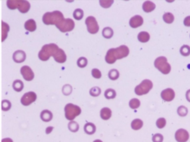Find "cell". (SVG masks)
Returning <instances> with one entry per match:
<instances>
[{
    "mask_svg": "<svg viewBox=\"0 0 190 142\" xmlns=\"http://www.w3.org/2000/svg\"><path fill=\"white\" fill-rule=\"evenodd\" d=\"M143 9L146 12H151L155 9L156 5L154 3L150 1H146L143 3Z\"/></svg>",
    "mask_w": 190,
    "mask_h": 142,
    "instance_id": "cell-17",
    "label": "cell"
},
{
    "mask_svg": "<svg viewBox=\"0 0 190 142\" xmlns=\"http://www.w3.org/2000/svg\"><path fill=\"white\" fill-rule=\"evenodd\" d=\"M184 23L185 26L190 27V16H188L185 18Z\"/></svg>",
    "mask_w": 190,
    "mask_h": 142,
    "instance_id": "cell-43",
    "label": "cell"
},
{
    "mask_svg": "<svg viewBox=\"0 0 190 142\" xmlns=\"http://www.w3.org/2000/svg\"><path fill=\"white\" fill-rule=\"evenodd\" d=\"M163 20L166 23H171L174 22V15L170 12L164 13L163 17Z\"/></svg>",
    "mask_w": 190,
    "mask_h": 142,
    "instance_id": "cell-28",
    "label": "cell"
},
{
    "mask_svg": "<svg viewBox=\"0 0 190 142\" xmlns=\"http://www.w3.org/2000/svg\"><path fill=\"white\" fill-rule=\"evenodd\" d=\"M54 128L53 126H49L48 128H46V133L47 134H49L51 133Z\"/></svg>",
    "mask_w": 190,
    "mask_h": 142,
    "instance_id": "cell-44",
    "label": "cell"
},
{
    "mask_svg": "<svg viewBox=\"0 0 190 142\" xmlns=\"http://www.w3.org/2000/svg\"><path fill=\"white\" fill-rule=\"evenodd\" d=\"M186 98L190 102V89L187 91L186 94Z\"/></svg>",
    "mask_w": 190,
    "mask_h": 142,
    "instance_id": "cell-45",
    "label": "cell"
},
{
    "mask_svg": "<svg viewBox=\"0 0 190 142\" xmlns=\"http://www.w3.org/2000/svg\"><path fill=\"white\" fill-rule=\"evenodd\" d=\"M2 142H13V141L11 138H8L2 140Z\"/></svg>",
    "mask_w": 190,
    "mask_h": 142,
    "instance_id": "cell-46",
    "label": "cell"
},
{
    "mask_svg": "<svg viewBox=\"0 0 190 142\" xmlns=\"http://www.w3.org/2000/svg\"><path fill=\"white\" fill-rule=\"evenodd\" d=\"M154 65L156 68L164 74H167L170 72L171 67L167 62L165 57L161 56L156 59L154 62Z\"/></svg>",
    "mask_w": 190,
    "mask_h": 142,
    "instance_id": "cell-5",
    "label": "cell"
},
{
    "mask_svg": "<svg viewBox=\"0 0 190 142\" xmlns=\"http://www.w3.org/2000/svg\"><path fill=\"white\" fill-rule=\"evenodd\" d=\"M84 130L86 133L89 135L93 134L96 131V126L92 123L86 124L84 126Z\"/></svg>",
    "mask_w": 190,
    "mask_h": 142,
    "instance_id": "cell-23",
    "label": "cell"
},
{
    "mask_svg": "<svg viewBox=\"0 0 190 142\" xmlns=\"http://www.w3.org/2000/svg\"><path fill=\"white\" fill-rule=\"evenodd\" d=\"M166 120L164 118H160L156 121V124L158 128L160 129H162L166 125Z\"/></svg>",
    "mask_w": 190,
    "mask_h": 142,
    "instance_id": "cell-40",
    "label": "cell"
},
{
    "mask_svg": "<svg viewBox=\"0 0 190 142\" xmlns=\"http://www.w3.org/2000/svg\"><path fill=\"white\" fill-rule=\"evenodd\" d=\"M129 106L132 109H136L140 105V101L138 99L133 98L131 99L129 102Z\"/></svg>",
    "mask_w": 190,
    "mask_h": 142,
    "instance_id": "cell-32",
    "label": "cell"
},
{
    "mask_svg": "<svg viewBox=\"0 0 190 142\" xmlns=\"http://www.w3.org/2000/svg\"><path fill=\"white\" fill-rule=\"evenodd\" d=\"M40 117L43 121L48 122L51 120L53 118V114L51 111L45 110L41 112Z\"/></svg>",
    "mask_w": 190,
    "mask_h": 142,
    "instance_id": "cell-18",
    "label": "cell"
},
{
    "mask_svg": "<svg viewBox=\"0 0 190 142\" xmlns=\"http://www.w3.org/2000/svg\"><path fill=\"white\" fill-rule=\"evenodd\" d=\"M178 114L180 116H185L187 115L188 109L187 108L184 106H181L178 108Z\"/></svg>",
    "mask_w": 190,
    "mask_h": 142,
    "instance_id": "cell-35",
    "label": "cell"
},
{
    "mask_svg": "<svg viewBox=\"0 0 190 142\" xmlns=\"http://www.w3.org/2000/svg\"><path fill=\"white\" fill-rule=\"evenodd\" d=\"M161 96L164 101L167 102H170L174 99L175 93L172 89L168 88L162 91Z\"/></svg>",
    "mask_w": 190,
    "mask_h": 142,
    "instance_id": "cell-13",
    "label": "cell"
},
{
    "mask_svg": "<svg viewBox=\"0 0 190 142\" xmlns=\"http://www.w3.org/2000/svg\"><path fill=\"white\" fill-rule=\"evenodd\" d=\"M114 32L112 28L107 27L103 29L102 31V36L105 38L110 39L113 36Z\"/></svg>",
    "mask_w": 190,
    "mask_h": 142,
    "instance_id": "cell-24",
    "label": "cell"
},
{
    "mask_svg": "<svg viewBox=\"0 0 190 142\" xmlns=\"http://www.w3.org/2000/svg\"><path fill=\"white\" fill-rule=\"evenodd\" d=\"M53 57L55 61L58 63H64L67 60L66 55L64 51L61 48H59Z\"/></svg>",
    "mask_w": 190,
    "mask_h": 142,
    "instance_id": "cell-16",
    "label": "cell"
},
{
    "mask_svg": "<svg viewBox=\"0 0 190 142\" xmlns=\"http://www.w3.org/2000/svg\"><path fill=\"white\" fill-rule=\"evenodd\" d=\"M164 137L160 133H156L153 137L152 141L154 142H162Z\"/></svg>",
    "mask_w": 190,
    "mask_h": 142,
    "instance_id": "cell-41",
    "label": "cell"
},
{
    "mask_svg": "<svg viewBox=\"0 0 190 142\" xmlns=\"http://www.w3.org/2000/svg\"><path fill=\"white\" fill-rule=\"evenodd\" d=\"M73 16L75 19L77 20H80L82 19L84 16V11L81 9H76L74 12Z\"/></svg>",
    "mask_w": 190,
    "mask_h": 142,
    "instance_id": "cell-31",
    "label": "cell"
},
{
    "mask_svg": "<svg viewBox=\"0 0 190 142\" xmlns=\"http://www.w3.org/2000/svg\"><path fill=\"white\" fill-rule=\"evenodd\" d=\"M68 128L71 131L75 133L78 131L79 128V126L76 122L71 121L69 123Z\"/></svg>",
    "mask_w": 190,
    "mask_h": 142,
    "instance_id": "cell-30",
    "label": "cell"
},
{
    "mask_svg": "<svg viewBox=\"0 0 190 142\" xmlns=\"http://www.w3.org/2000/svg\"><path fill=\"white\" fill-rule=\"evenodd\" d=\"M153 84L152 81L145 79L135 87V92L137 95L141 96L147 94L152 88Z\"/></svg>",
    "mask_w": 190,
    "mask_h": 142,
    "instance_id": "cell-7",
    "label": "cell"
},
{
    "mask_svg": "<svg viewBox=\"0 0 190 142\" xmlns=\"http://www.w3.org/2000/svg\"><path fill=\"white\" fill-rule=\"evenodd\" d=\"M105 96L107 99H114L116 96V93L114 89H109L105 91Z\"/></svg>",
    "mask_w": 190,
    "mask_h": 142,
    "instance_id": "cell-29",
    "label": "cell"
},
{
    "mask_svg": "<svg viewBox=\"0 0 190 142\" xmlns=\"http://www.w3.org/2000/svg\"><path fill=\"white\" fill-rule=\"evenodd\" d=\"M62 91L65 95H69L71 94L72 91V87L70 84H67L64 86Z\"/></svg>",
    "mask_w": 190,
    "mask_h": 142,
    "instance_id": "cell-38",
    "label": "cell"
},
{
    "mask_svg": "<svg viewBox=\"0 0 190 142\" xmlns=\"http://www.w3.org/2000/svg\"><path fill=\"white\" fill-rule=\"evenodd\" d=\"M114 1H100L99 3L102 8H110L114 3Z\"/></svg>",
    "mask_w": 190,
    "mask_h": 142,
    "instance_id": "cell-39",
    "label": "cell"
},
{
    "mask_svg": "<svg viewBox=\"0 0 190 142\" xmlns=\"http://www.w3.org/2000/svg\"><path fill=\"white\" fill-rule=\"evenodd\" d=\"M129 53L128 47L125 45H122L117 48L109 49L105 55V60L109 64H113L118 59L126 57Z\"/></svg>",
    "mask_w": 190,
    "mask_h": 142,
    "instance_id": "cell-1",
    "label": "cell"
},
{
    "mask_svg": "<svg viewBox=\"0 0 190 142\" xmlns=\"http://www.w3.org/2000/svg\"><path fill=\"white\" fill-rule=\"evenodd\" d=\"M112 111L108 108H102L100 111L101 117L102 119L105 120L110 119L112 116Z\"/></svg>",
    "mask_w": 190,
    "mask_h": 142,
    "instance_id": "cell-21",
    "label": "cell"
},
{
    "mask_svg": "<svg viewBox=\"0 0 190 142\" xmlns=\"http://www.w3.org/2000/svg\"><path fill=\"white\" fill-rule=\"evenodd\" d=\"M93 142H102V141L100 140H95Z\"/></svg>",
    "mask_w": 190,
    "mask_h": 142,
    "instance_id": "cell-47",
    "label": "cell"
},
{
    "mask_svg": "<svg viewBox=\"0 0 190 142\" xmlns=\"http://www.w3.org/2000/svg\"><path fill=\"white\" fill-rule=\"evenodd\" d=\"M59 49L58 45L55 44L51 43L43 45L38 53L39 58L43 61H46L51 56L53 57Z\"/></svg>",
    "mask_w": 190,
    "mask_h": 142,
    "instance_id": "cell-3",
    "label": "cell"
},
{
    "mask_svg": "<svg viewBox=\"0 0 190 142\" xmlns=\"http://www.w3.org/2000/svg\"><path fill=\"white\" fill-rule=\"evenodd\" d=\"M21 73L23 78L26 81H31L34 78V73L31 68L28 66H25L22 67Z\"/></svg>",
    "mask_w": 190,
    "mask_h": 142,
    "instance_id": "cell-12",
    "label": "cell"
},
{
    "mask_svg": "<svg viewBox=\"0 0 190 142\" xmlns=\"http://www.w3.org/2000/svg\"><path fill=\"white\" fill-rule=\"evenodd\" d=\"M12 87L15 91L20 92L22 90L24 86L22 81L19 80H16L13 82Z\"/></svg>",
    "mask_w": 190,
    "mask_h": 142,
    "instance_id": "cell-26",
    "label": "cell"
},
{
    "mask_svg": "<svg viewBox=\"0 0 190 142\" xmlns=\"http://www.w3.org/2000/svg\"><path fill=\"white\" fill-rule=\"evenodd\" d=\"M109 77L111 80H116L119 78L120 74L119 71L116 69H112L111 70L109 73Z\"/></svg>",
    "mask_w": 190,
    "mask_h": 142,
    "instance_id": "cell-27",
    "label": "cell"
},
{
    "mask_svg": "<svg viewBox=\"0 0 190 142\" xmlns=\"http://www.w3.org/2000/svg\"><path fill=\"white\" fill-rule=\"evenodd\" d=\"M26 55L23 51L18 50L16 51L13 54V59L16 63H21L26 60Z\"/></svg>",
    "mask_w": 190,
    "mask_h": 142,
    "instance_id": "cell-15",
    "label": "cell"
},
{
    "mask_svg": "<svg viewBox=\"0 0 190 142\" xmlns=\"http://www.w3.org/2000/svg\"><path fill=\"white\" fill-rule=\"evenodd\" d=\"M60 31L63 33L72 31L75 27V23L70 18L65 19L61 23L55 25Z\"/></svg>",
    "mask_w": 190,
    "mask_h": 142,
    "instance_id": "cell-8",
    "label": "cell"
},
{
    "mask_svg": "<svg viewBox=\"0 0 190 142\" xmlns=\"http://www.w3.org/2000/svg\"><path fill=\"white\" fill-rule=\"evenodd\" d=\"M92 76L96 79H100L102 77L101 72L98 69H92Z\"/></svg>",
    "mask_w": 190,
    "mask_h": 142,
    "instance_id": "cell-42",
    "label": "cell"
},
{
    "mask_svg": "<svg viewBox=\"0 0 190 142\" xmlns=\"http://www.w3.org/2000/svg\"><path fill=\"white\" fill-rule=\"evenodd\" d=\"M101 90L100 88L98 87H92L90 91L91 95L93 97H97L98 96L101 94Z\"/></svg>",
    "mask_w": 190,
    "mask_h": 142,
    "instance_id": "cell-37",
    "label": "cell"
},
{
    "mask_svg": "<svg viewBox=\"0 0 190 142\" xmlns=\"http://www.w3.org/2000/svg\"><path fill=\"white\" fill-rule=\"evenodd\" d=\"M180 53L184 56H187L190 55V47L189 45H184L180 48Z\"/></svg>",
    "mask_w": 190,
    "mask_h": 142,
    "instance_id": "cell-33",
    "label": "cell"
},
{
    "mask_svg": "<svg viewBox=\"0 0 190 142\" xmlns=\"http://www.w3.org/2000/svg\"><path fill=\"white\" fill-rule=\"evenodd\" d=\"M11 103L7 100H4L2 102V109L5 111H8L11 109Z\"/></svg>",
    "mask_w": 190,
    "mask_h": 142,
    "instance_id": "cell-36",
    "label": "cell"
},
{
    "mask_svg": "<svg viewBox=\"0 0 190 142\" xmlns=\"http://www.w3.org/2000/svg\"><path fill=\"white\" fill-rule=\"evenodd\" d=\"M138 39L141 43H145L149 41L150 38V35L147 32H140L137 36Z\"/></svg>",
    "mask_w": 190,
    "mask_h": 142,
    "instance_id": "cell-22",
    "label": "cell"
},
{
    "mask_svg": "<svg viewBox=\"0 0 190 142\" xmlns=\"http://www.w3.org/2000/svg\"><path fill=\"white\" fill-rule=\"evenodd\" d=\"M143 23V19L142 16L139 15L134 16L130 19L129 24L132 28H135L140 27Z\"/></svg>",
    "mask_w": 190,
    "mask_h": 142,
    "instance_id": "cell-14",
    "label": "cell"
},
{
    "mask_svg": "<svg viewBox=\"0 0 190 142\" xmlns=\"http://www.w3.org/2000/svg\"><path fill=\"white\" fill-rule=\"evenodd\" d=\"M85 23L89 33L91 34H95L98 31L99 27L96 20L94 16L88 17L85 20Z\"/></svg>",
    "mask_w": 190,
    "mask_h": 142,
    "instance_id": "cell-9",
    "label": "cell"
},
{
    "mask_svg": "<svg viewBox=\"0 0 190 142\" xmlns=\"http://www.w3.org/2000/svg\"><path fill=\"white\" fill-rule=\"evenodd\" d=\"M189 135L186 130L180 129L176 131L175 138L178 142H186L189 139Z\"/></svg>",
    "mask_w": 190,
    "mask_h": 142,
    "instance_id": "cell-11",
    "label": "cell"
},
{
    "mask_svg": "<svg viewBox=\"0 0 190 142\" xmlns=\"http://www.w3.org/2000/svg\"><path fill=\"white\" fill-rule=\"evenodd\" d=\"M36 94L34 92H29L26 93L21 98V104L26 106L29 105L36 101Z\"/></svg>",
    "mask_w": 190,
    "mask_h": 142,
    "instance_id": "cell-10",
    "label": "cell"
},
{
    "mask_svg": "<svg viewBox=\"0 0 190 142\" xmlns=\"http://www.w3.org/2000/svg\"><path fill=\"white\" fill-rule=\"evenodd\" d=\"M64 19L63 13L58 11L46 12L43 17V23L47 25H56L61 23Z\"/></svg>",
    "mask_w": 190,
    "mask_h": 142,
    "instance_id": "cell-2",
    "label": "cell"
},
{
    "mask_svg": "<svg viewBox=\"0 0 190 142\" xmlns=\"http://www.w3.org/2000/svg\"><path fill=\"white\" fill-rule=\"evenodd\" d=\"M65 116L68 120H73L80 115L81 109L78 106L72 104H68L65 106L64 109Z\"/></svg>",
    "mask_w": 190,
    "mask_h": 142,
    "instance_id": "cell-6",
    "label": "cell"
},
{
    "mask_svg": "<svg viewBox=\"0 0 190 142\" xmlns=\"http://www.w3.org/2000/svg\"><path fill=\"white\" fill-rule=\"evenodd\" d=\"M25 28L30 32L34 31L36 28V22L33 19H30L25 23Z\"/></svg>",
    "mask_w": 190,
    "mask_h": 142,
    "instance_id": "cell-19",
    "label": "cell"
},
{
    "mask_svg": "<svg viewBox=\"0 0 190 142\" xmlns=\"http://www.w3.org/2000/svg\"><path fill=\"white\" fill-rule=\"evenodd\" d=\"M7 6L11 10L17 8L20 12L23 13L27 12L31 7L28 1L22 0H9L7 1Z\"/></svg>",
    "mask_w": 190,
    "mask_h": 142,
    "instance_id": "cell-4",
    "label": "cell"
},
{
    "mask_svg": "<svg viewBox=\"0 0 190 142\" xmlns=\"http://www.w3.org/2000/svg\"><path fill=\"white\" fill-rule=\"evenodd\" d=\"M88 64V60L85 57H81L77 60V64L80 68H84Z\"/></svg>",
    "mask_w": 190,
    "mask_h": 142,
    "instance_id": "cell-34",
    "label": "cell"
},
{
    "mask_svg": "<svg viewBox=\"0 0 190 142\" xmlns=\"http://www.w3.org/2000/svg\"><path fill=\"white\" fill-rule=\"evenodd\" d=\"M9 31V27L7 23L2 21V41L6 39Z\"/></svg>",
    "mask_w": 190,
    "mask_h": 142,
    "instance_id": "cell-20",
    "label": "cell"
},
{
    "mask_svg": "<svg viewBox=\"0 0 190 142\" xmlns=\"http://www.w3.org/2000/svg\"><path fill=\"white\" fill-rule=\"evenodd\" d=\"M143 126V122L141 119H136L132 122L131 126L133 129L138 130L141 129Z\"/></svg>",
    "mask_w": 190,
    "mask_h": 142,
    "instance_id": "cell-25",
    "label": "cell"
}]
</instances>
